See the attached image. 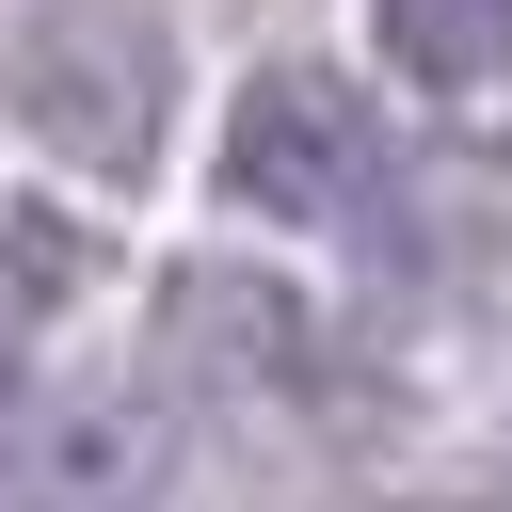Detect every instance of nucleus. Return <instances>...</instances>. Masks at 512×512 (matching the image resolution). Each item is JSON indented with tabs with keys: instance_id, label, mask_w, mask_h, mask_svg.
Returning <instances> with one entry per match:
<instances>
[{
	"instance_id": "f257e3e1",
	"label": "nucleus",
	"mask_w": 512,
	"mask_h": 512,
	"mask_svg": "<svg viewBox=\"0 0 512 512\" xmlns=\"http://www.w3.org/2000/svg\"><path fill=\"white\" fill-rule=\"evenodd\" d=\"M0 128L64 176H144L176 144V32L160 0H16L0 16Z\"/></svg>"
},
{
	"instance_id": "f03ea898",
	"label": "nucleus",
	"mask_w": 512,
	"mask_h": 512,
	"mask_svg": "<svg viewBox=\"0 0 512 512\" xmlns=\"http://www.w3.org/2000/svg\"><path fill=\"white\" fill-rule=\"evenodd\" d=\"M224 208L256 224H368L384 208V128L336 64H256L224 112Z\"/></svg>"
},
{
	"instance_id": "7ed1b4c3",
	"label": "nucleus",
	"mask_w": 512,
	"mask_h": 512,
	"mask_svg": "<svg viewBox=\"0 0 512 512\" xmlns=\"http://www.w3.org/2000/svg\"><path fill=\"white\" fill-rule=\"evenodd\" d=\"M160 400L192 416H288L320 400V320L288 272H176L160 288Z\"/></svg>"
},
{
	"instance_id": "20e7f679",
	"label": "nucleus",
	"mask_w": 512,
	"mask_h": 512,
	"mask_svg": "<svg viewBox=\"0 0 512 512\" xmlns=\"http://www.w3.org/2000/svg\"><path fill=\"white\" fill-rule=\"evenodd\" d=\"M368 48H384V80L432 96V112L512 96V0H368Z\"/></svg>"
},
{
	"instance_id": "39448f33",
	"label": "nucleus",
	"mask_w": 512,
	"mask_h": 512,
	"mask_svg": "<svg viewBox=\"0 0 512 512\" xmlns=\"http://www.w3.org/2000/svg\"><path fill=\"white\" fill-rule=\"evenodd\" d=\"M80 304V224H48V208H0V368L48 336Z\"/></svg>"
}]
</instances>
